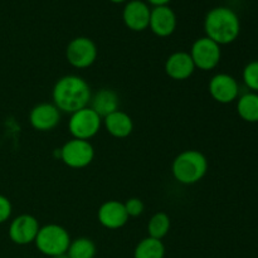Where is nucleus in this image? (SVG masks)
I'll list each match as a JSON object with an SVG mask.
<instances>
[{"label": "nucleus", "instance_id": "f3484780", "mask_svg": "<svg viewBox=\"0 0 258 258\" xmlns=\"http://www.w3.org/2000/svg\"><path fill=\"white\" fill-rule=\"evenodd\" d=\"M91 108L105 118L106 116L111 115L112 112L118 110L120 106V100H118V95L113 90L110 88H102L98 91L97 93L91 97Z\"/></svg>", "mask_w": 258, "mask_h": 258}, {"label": "nucleus", "instance_id": "39448f33", "mask_svg": "<svg viewBox=\"0 0 258 258\" xmlns=\"http://www.w3.org/2000/svg\"><path fill=\"white\" fill-rule=\"evenodd\" d=\"M102 126V117L98 116L91 107H85L71 113L68 121V130L73 139L90 140L95 138Z\"/></svg>", "mask_w": 258, "mask_h": 258}, {"label": "nucleus", "instance_id": "a878e982", "mask_svg": "<svg viewBox=\"0 0 258 258\" xmlns=\"http://www.w3.org/2000/svg\"><path fill=\"white\" fill-rule=\"evenodd\" d=\"M111 3H115V4H121V3H125L127 2V0H110Z\"/></svg>", "mask_w": 258, "mask_h": 258}, {"label": "nucleus", "instance_id": "20e7f679", "mask_svg": "<svg viewBox=\"0 0 258 258\" xmlns=\"http://www.w3.org/2000/svg\"><path fill=\"white\" fill-rule=\"evenodd\" d=\"M34 243L40 253L52 258L67 253L71 237L64 227L59 224H47L39 228Z\"/></svg>", "mask_w": 258, "mask_h": 258}, {"label": "nucleus", "instance_id": "9b49d317", "mask_svg": "<svg viewBox=\"0 0 258 258\" xmlns=\"http://www.w3.org/2000/svg\"><path fill=\"white\" fill-rule=\"evenodd\" d=\"M151 9L143 0H131L126 3L122 10V20L128 29L143 32L148 29L150 23Z\"/></svg>", "mask_w": 258, "mask_h": 258}, {"label": "nucleus", "instance_id": "412c9836", "mask_svg": "<svg viewBox=\"0 0 258 258\" xmlns=\"http://www.w3.org/2000/svg\"><path fill=\"white\" fill-rule=\"evenodd\" d=\"M170 231V218L164 212L155 213L148 224L149 237L155 239H163Z\"/></svg>", "mask_w": 258, "mask_h": 258}, {"label": "nucleus", "instance_id": "393cba45", "mask_svg": "<svg viewBox=\"0 0 258 258\" xmlns=\"http://www.w3.org/2000/svg\"><path fill=\"white\" fill-rule=\"evenodd\" d=\"M171 0H146V3L151 4L153 7H163V5H168Z\"/></svg>", "mask_w": 258, "mask_h": 258}, {"label": "nucleus", "instance_id": "6ab92c4d", "mask_svg": "<svg viewBox=\"0 0 258 258\" xmlns=\"http://www.w3.org/2000/svg\"><path fill=\"white\" fill-rule=\"evenodd\" d=\"M165 246L161 239L146 237L138 243L134 251V258H164Z\"/></svg>", "mask_w": 258, "mask_h": 258}, {"label": "nucleus", "instance_id": "5701e85b", "mask_svg": "<svg viewBox=\"0 0 258 258\" xmlns=\"http://www.w3.org/2000/svg\"><path fill=\"white\" fill-rule=\"evenodd\" d=\"M126 209V213H127L128 218L130 217H139L144 213V209H145V206H144L143 201L139 198H130L123 203Z\"/></svg>", "mask_w": 258, "mask_h": 258}, {"label": "nucleus", "instance_id": "a211bd4d", "mask_svg": "<svg viewBox=\"0 0 258 258\" xmlns=\"http://www.w3.org/2000/svg\"><path fill=\"white\" fill-rule=\"evenodd\" d=\"M237 112L246 122H258V93L247 92L237 98Z\"/></svg>", "mask_w": 258, "mask_h": 258}, {"label": "nucleus", "instance_id": "423d86ee", "mask_svg": "<svg viewBox=\"0 0 258 258\" xmlns=\"http://www.w3.org/2000/svg\"><path fill=\"white\" fill-rule=\"evenodd\" d=\"M59 155L68 168L82 169L92 163L95 149L90 141L72 139L59 149Z\"/></svg>", "mask_w": 258, "mask_h": 258}, {"label": "nucleus", "instance_id": "2eb2a0df", "mask_svg": "<svg viewBox=\"0 0 258 258\" xmlns=\"http://www.w3.org/2000/svg\"><path fill=\"white\" fill-rule=\"evenodd\" d=\"M164 68H165L166 75L175 81L188 80L196 71V66H194L190 54L188 52H183V50H179V52L169 55Z\"/></svg>", "mask_w": 258, "mask_h": 258}, {"label": "nucleus", "instance_id": "4be33fe9", "mask_svg": "<svg viewBox=\"0 0 258 258\" xmlns=\"http://www.w3.org/2000/svg\"><path fill=\"white\" fill-rule=\"evenodd\" d=\"M242 78L251 92L258 93V60H252L244 67Z\"/></svg>", "mask_w": 258, "mask_h": 258}, {"label": "nucleus", "instance_id": "9d476101", "mask_svg": "<svg viewBox=\"0 0 258 258\" xmlns=\"http://www.w3.org/2000/svg\"><path fill=\"white\" fill-rule=\"evenodd\" d=\"M209 95L218 103H232L238 98L239 86L236 78L228 73H218L213 76L208 85Z\"/></svg>", "mask_w": 258, "mask_h": 258}, {"label": "nucleus", "instance_id": "ddd939ff", "mask_svg": "<svg viewBox=\"0 0 258 258\" xmlns=\"http://www.w3.org/2000/svg\"><path fill=\"white\" fill-rule=\"evenodd\" d=\"M149 28L158 37H169L176 29V15L168 5L154 7L151 9Z\"/></svg>", "mask_w": 258, "mask_h": 258}, {"label": "nucleus", "instance_id": "7ed1b4c3", "mask_svg": "<svg viewBox=\"0 0 258 258\" xmlns=\"http://www.w3.org/2000/svg\"><path fill=\"white\" fill-rule=\"evenodd\" d=\"M208 171V160L198 150H185L179 154L173 161L171 173L176 181L191 185L206 176Z\"/></svg>", "mask_w": 258, "mask_h": 258}, {"label": "nucleus", "instance_id": "6e6552de", "mask_svg": "<svg viewBox=\"0 0 258 258\" xmlns=\"http://www.w3.org/2000/svg\"><path fill=\"white\" fill-rule=\"evenodd\" d=\"M66 58L72 67L78 70L88 68L97 59V47L90 38L77 37L68 43Z\"/></svg>", "mask_w": 258, "mask_h": 258}, {"label": "nucleus", "instance_id": "f03ea898", "mask_svg": "<svg viewBox=\"0 0 258 258\" xmlns=\"http://www.w3.org/2000/svg\"><path fill=\"white\" fill-rule=\"evenodd\" d=\"M206 37L219 45L231 44L238 38L241 22L234 10L227 7H217L209 10L204 18Z\"/></svg>", "mask_w": 258, "mask_h": 258}, {"label": "nucleus", "instance_id": "f257e3e1", "mask_svg": "<svg viewBox=\"0 0 258 258\" xmlns=\"http://www.w3.org/2000/svg\"><path fill=\"white\" fill-rule=\"evenodd\" d=\"M92 92L90 85L82 77L68 75L55 82L52 91L53 103L60 112L73 113L88 107Z\"/></svg>", "mask_w": 258, "mask_h": 258}, {"label": "nucleus", "instance_id": "aec40b11", "mask_svg": "<svg viewBox=\"0 0 258 258\" xmlns=\"http://www.w3.org/2000/svg\"><path fill=\"white\" fill-rule=\"evenodd\" d=\"M67 254L70 258H95L96 244L87 237H80L71 241Z\"/></svg>", "mask_w": 258, "mask_h": 258}, {"label": "nucleus", "instance_id": "0eeeda50", "mask_svg": "<svg viewBox=\"0 0 258 258\" xmlns=\"http://www.w3.org/2000/svg\"><path fill=\"white\" fill-rule=\"evenodd\" d=\"M189 54L196 68L201 71H212L221 62V45L208 37H202L193 43Z\"/></svg>", "mask_w": 258, "mask_h": 258}, {"label": "nucleus", "instance_id": "1a4fd4ad", "mask_svg": "<svg viewBox=\"0 0 258 258\" xmlns=\"http://www.w3.org/2000/svg\"><path fill=\"white\" fill-rule=\"evenodd\" d=\"M39 228V222L35 217L30 214H22L13 219L8 234H9L10 241L14 242L15 244L25 246L35 241Z\"/></svg>", "mask_w": 258, "mask_h": 258}, {"label": "nucleus", "instance_id": "4468645a", "mask_svg": "<svg viewBox=\"0 0 258 258\" xmlns=\"http://www.w3.org/2000/svg\"><path fill=\"white\" fill-rule=\"evenodd\" d=\"M97 218L101 226L107 229L122 228L128 221L125 206L118 201L105 202L98 209Z\"/></svg>", "mask_w": 258, "mask_h": 258}, {"label": "nucleus", "instance_id": "dca6fc26", "mask_svg": "<svg viewBox=\"0 0 258 258\" xmlns=\"http://www.w3.org/2000/svg\"><path fill=\"white\" fill-rule=\"evenodd\" d=\"M102 123L111 136L116 139H125L131 135L134 130L133 118L123 111H115L102 118Z\"/></svg>", "mask_w": 258, "mask_h": 258}, {"label": "nucleus", "instance_id": "bb28decb", "mask_svg": "<svg viewBox=\"0 0 258 258\" xmlns=\"http://www.w3.org/2000/svg\"><path fill=\"white\" fill-rule=\"evenodd\" d=\"M52 258H70L67 253H63V254H59V256H55V257H52Z\"/></svg>", "mask_w": 258, "mask_h": 258}, {"label": "nucleus", "instance_id": "b1692460", "mask_svg": "<svg viewBox=\"0 0 258 258\" xmlns=\"http://www.w3.org/2000/svg\"><path fill=\"white\" fill-rule=\"evenodd\" d=\"M13 212V206L9 199L0 194V224L5 223L10 218Z\"/></svg>", "mask_w": 258, "mask_h": 258}, {"label": "nucleus", "instance_id": "f8f14e48", "mask_svg": "<svg viewBox=\"0 0 258 258\" xmlns=\"http://www.w3.org/2000/svg\"><path fill=\"white\" fill-rule=\"evenodd\" d=\"M60 121V111L54 103H38L32 108L29 113V122L37 131L47 133L57 127Z\"/></svg>", "mask_w": 258, "mask_h": 258}]
</instances>
